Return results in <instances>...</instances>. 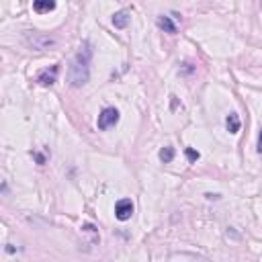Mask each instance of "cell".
Returning <instances> with one entry per match:
<instances>
[{
  "label": "cell",
  "mask_w": 262,
  "mask_h": 262,
  "mask_svg": "<svg viewBox=\"0 0 262 262\" xmlns=\"http://www.w3.org/2000/svg\"><path fill=\"white\" fill-rule=\"evenodd\" d=\"M258 154H262V129H260V135H258V145H256Z\"/></svg>",
  "instance_id": "12"
},
{
  "label": "cell",
  "mask_w": 262,
  "mask_h": 262,
  "mask_svg": "<svg viewBox=\"0 0 262 262\" xmlns=\"http://www.w3.org/2000/svg\"><path fill=\"white\" fill-rule=\"evenodd\" d=\"M117 121H119V111H117V108H113V106H106V108H102V111H100L96 125H98V129H100V131H104V129L113 127Z\"/></svg>",
  "instance_id": "2"
},
{
  "label": "cell",
  "mask_w": 262,
  "mask_h": 262,
  "mask_svg": "<svg viewBox=\"0 0 262 262\" xmlns=\"http://www.w3.org/2000/svg\"><path fill=\"white\" fill-rule=\"evenodd\" d=\"M131 215H133V203L129 199L117 201V205H115V217L119 221H127V219H131Z\"/></svg>",
  "instance_id": "4"
},
{
  "label": "cell",
  "mask_w": 262,
  "mask_h": 262,
  "mask_svg": "<svg viewBox=\"0 0 262 262\" xmlns=\"http://www.w3.org/2000/svg\"><path fill=\"white\" fill-rule=\"evenodd\" d=\"M158 27H160V29H164L166 33H170V35H174V33H176V25L170 20V16H160V18H158Z\"/></svg>",
  "instance_id": "8"
},
{
  "label": "cell",
  "mask_w": 262,
  "mask_h": 262,
  "mask_svg": "<svg viewBox=\"0 0 262 262\" xmlns=\"http://www.w3.org/2000/svg\"><path fill=\"white\" fill-rule=\"evenodd\" d=\"M27 43L33 47V49H49L53 47L57 41L53 37H47V35H41V33H33V35H27Z\"/></svg>",
  "instance_id": "3"
},
{
  "label": "cell",
  "mask_w": 262,
  "mask_h": 262,
  "mask_svg": "<svg viewBox=\"0 0 262 262\" xmlns=\"http://www.w3.org/2000/svg\"><path fill=\"white\" fill-rule=\"evenodd\" d=\"M184 151H186V158H188V162H196V160L201 158V154H199V151H194L192 147H186Z\"/></svg>",
  "instance_id": "11"
},
{
  "label": "cell",
  "mask_w": 262,
  "mask_h": 262,
  "mask_svg": "<svg viewBox=\"0 0 262 262\" xmlns=\"http://www.w3.org/2000/svg\"><path fill=\"white\" fill-rule=\"evenodd\" d=\"M225 125H227V131L229 133H237L239 131V117L235 113H231L227 119H225Z\"/></svg>",
  "instance_id": "9"
},
{
  "label": "cell",
  "mask_w": 262,
  "mask_h": 262,
  "mask_svg": "<svg viewBox=\"0 0 262 262\" xmlns=\"http://www.w3.org/2000/svg\"><path fill=\"white\" fill-rule=\"evenodd\" d=\"M55 8V2L53 0H35L33 2V10L35 12H49Z\"/></svg>",
  "instance_id": "7"
},
{
  "label": "cell",
  "mask_w": 262,
  "mask_h": 262,
  "mask_svg": "<svg viewBox=\"0 0 262 262\" xmlns=\"http://www.w3.org/2000/svg\"><path fill=\"white\" fill-rule=\"evenodd\" d=\"M57 72H59V66H51V70H43V72L37 76V82L43 84V86H51V84H55V80H57Z\"/></svg>",
  "instance_id": "5"
},
{
  "label": "cell",
  "mask_w": 262,
  "mask_h": 262,
  "mask_svg": "<svg viewBox=\"0 0 262 262\" xmlns=\"http://www.w3.org/2000/svg\"><path fill=\"white\" fill-rule=\"evenodd\" d=\"M158 158H160V160H162L164 164L172 162V160H174V147H170V145L162 147V149H160V154H158Z\"/></svg>",
  "instance_id": "10"
},
{
  "label": "cell",
  "mask_w": 262,
  "mask_h": 262,
  "mask_svg": "<svg viewBox=\"0 0 262 262\" xmlns=\"http://www.w3.org/2000/svg\"><path fill=\"white\" fill-rule=\"evenodd\" d=\"M35 158H37V162H39V164H43V162H45V158H43L41 154H35Z\"/></svg>",
  "instance_id": "13"
},
{
  "label": "cell",
  "mask_w": 262,
  "mask_h": 262,
  "mask_svg": "<svg viewBox=\"0 0 262 262\" xmlns=\"http://www.w3.org/2000/svg\"><path fill=\"white\" fill-rule=\"evenodd\" d=\"M88 63H90V49L84 47V49H80L76 53V57L70 63V70H68V82H70V86L80 88V86H84L88 82V78H90Z\"/></svg>",
  "instance_id": "1"
},
{
  "label": "cell",
  "mask_w": 262,
  "mask_h": 262,
  "mask_svg": "<svg viewBox=\"0 0 262 262\" xmlns=\"http://www.w3.org/2000/svg\"><path fill=\"white\" fill-rule=\"evenodd\" d=\"M129 18H131L129 10H119V12H115V16H113V25H115L117 29H125V27L129 25Z\"/></svg>",
  "instance_id": "6"
}]
</instances>
